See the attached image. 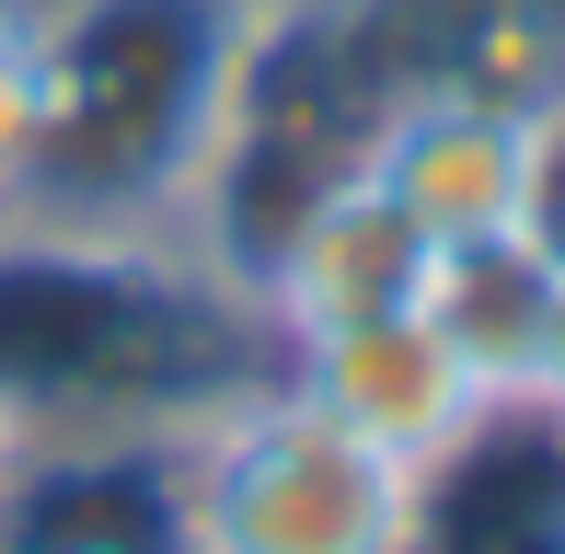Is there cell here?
<instances>
[{
	"label": "cell",
	"mask_w": 565,
	"mask_h": 554,
	"mask_svg": "<svg viewBox=\"0 0 565 554\" xmlns=\"http://www.w3.org/2000/svg\"><path fill=\"white\" fill-rule=\"evenodd\" d=\"M266 0H58L46 35V150L0 232L173 243L220 173Z\"/></svg>",
	"instance_id": "cell-1"
},
{
	"label": "cell",
	"mask_w": 565,
	"mask_h": 554,
	"mask_svg": "<svg viewBox=\"0 0 565 554\" xmlns=\"http://www.w3.org/2000/svg\"><path fill=\"white\" fill-rule=\"evenodd\" d=\"M162 450H173L185 554H427L439 486L347 439L277 370L209 393Z\"/></svg>",
	"instance_id": "cell-2"
},
{
	"label": "cell",
	"mask_w": 565,
	"mask_h": 554,
	"mask_svg": "<svg viewBox=\"0 0 565 554\" xmlns=\"http://www.w3.org/2000/svg\"><path fill=\"white\" fill-rule=\"evenodd\" d=\"M358 173L416 220L427 243H484L520 232V185H531V93H497L473 70H404V82H370V116H358Z\"/></svg>",
	"instance_id": "cell-3"
},
{
	"label": "cell",
	"mask_w": 565,
	"mask_h": 554,
	"mask_svg": "<svg viewBox=\"0 0 565 554\" xmlns=\"http://www.w3.org/2000/svg\"><path fill=\"white\" fill-rule=\"evenodd\" d=\"M427 266H439V243H427L358 162H335V173H323V185L266 232V255L243 266V312H254V335L289 359V347H312V335L416 312Z\"/></svg>",
	"instance_id": "cell-4"
},
{
	"label": "cell",
	"mask_w": 565,
	"mask_h": 554,
	"mask_svg": "<svg viewBox=\"0 0 565 554\" xmlns=\"http://www.w3.org/2000/svg\"><path fill=\"white\" fill-rule=\"evenodd\" d=\"M277 382L300 405H323L347 439H370L381 462L427 473V486L450 462H473L484 427H508V405L461 370V347L427 312H381V323H347V335H312V347L277 359Z\"/></svg>",
	"instance_id": "cell-5"
},
{
	"label": "cell",
	"mask_w": 565,
	"mask_h": 554,
	"mask_svg": "<svg viewBox=\"0 0 565 554\" xmlns=\"http://www.w3.org/2000/svg\"><path fill=\"white\" fill-rule=\"evenodd\" d=\"M554 277H565V266H554L531 232H484V243H450V255L427 266V289H416V312L461 347V370H473L508 416L531 405V370H543Z\"/></svg>",
	"instance_id": "cell-6"
},
{
	"label": "cell",
	"mask_w": 565,
	"mask_h": 554,
	"mask_svg": "<svg viewBox=\"0 0 565 554\" xmlns=\"http://www.w3.org/2000/svg\"><path fill=\"white\" fill-rule=\"evenodd\" d=\"M46 462V427H35V405H23L12 382H0V509H12L23 497V473Z\"/></svg>",
	"instance_id": "cell-7"
},
{
	"label": "cell",
	"mask_w": 565,
	"mask_h": 554,
	"mask_svg": "<svg viewBox=\"0 0 565 554\" xmlns=\"http://www.w3.org/2000/svg\"><path fill=\"white\" fill-rule=\"evenodd\" d=\"M520 416H543L554 439H565V277H554V335H543V370H531V405Z\"/></svg>",
	"instance_id": "cell-8"
},
{
	"label": "cell",
	"mask_w": 565,
	"mask_h": 554,
	"mask_svg": "<svg viewBox=\"0 0 565 554\" xmlns=\"http://www.w3.org/2000/svg\"><path fill=\"white\" fill-rule=\"evenodd\" d=\"M46 35H58V0H0V70L46 58Z\"/></svg>",
	"instance_id": "cell-9"
}]
</instances>
